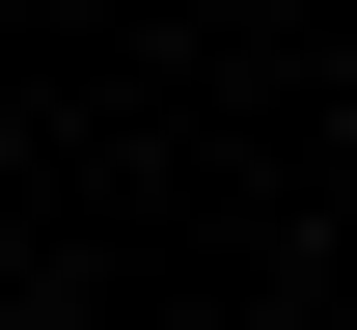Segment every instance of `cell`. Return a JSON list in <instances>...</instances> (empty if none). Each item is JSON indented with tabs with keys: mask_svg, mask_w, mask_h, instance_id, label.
<instances>
[]
</instances>
